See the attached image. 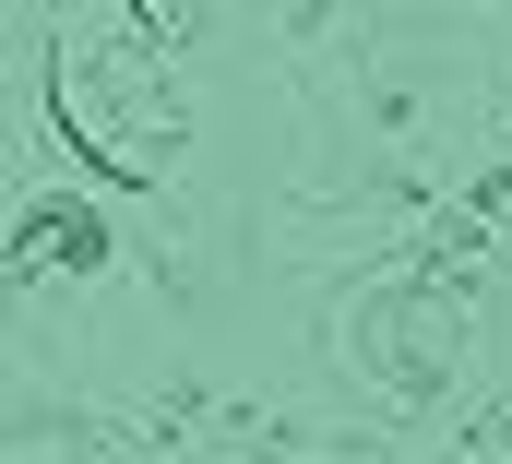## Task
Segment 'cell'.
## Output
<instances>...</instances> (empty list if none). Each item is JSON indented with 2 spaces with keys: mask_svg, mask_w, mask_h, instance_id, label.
Here are the masks:
<instances>
[{
  "mask_svg": "<svg viewBox=\"0 0 512 464\" xmlns=\"http://www.w3.org/2000/svg\"><path fill=\"white\" fill-rule=\"evenodd\" d=\"M477 250H489V227L453 203V215L417 238L405 262L370 274L358 369L382 381L393 417H441V405H453V381H465V357H477Z\"/></svg>",
  "mask_w": 512,
  "mask_h": 464,
  "instance_id": "1",
  "label": "cell"
},
{
  "mask_svg": "<svg viewBox=\"0 0 512 464\" xmlns=\"http://www.w3.org/2000/svg\"><path fill=\"white\" fill-rule=\"evenodd\" d=\"M48 119L72 131V155L108 179V191H155L179 155H191V96L167 84V60H155V36H60L48 48Z\"/></svg>",
  "mask_w": 512,
  "mask_h": 464,
  "instance_id": "2",
  "label": "cell"
},
{
  "mask_svg": "<svg viewBox=\"0 0 512 464\" xmlns=\"http://www.w3.org/2000/svg\"><path fill=\"white\" fill-rule=\"evenodd\" d=\"M12 274L24 286H108L120 274V227L96 203H72V191H36L12 215Z\"/></svg>",
  "mask_w": 512,
  "mask_h": 464,
  "instance_id": "3",
  "label": "cell"
},
{
  "mask_svg": "<svg viewBox=\"0 0 512 464\" xmlns=\"http://www.w3.org/2000/svg\"><path fill=\"white\" fill-rule=\"evenodd\" d=\"M131 36L179 48V36H203V0H131Z\"/></svg>",
  "mask_w": 512,
  "mask_h": 464,
  "instance_id": "4",
  "label": "cell"
},
{
  "mask_svg": "<svg viewBox=\"0 0 512 464\" xmlns=\"http://www.w3.org/2000/svg\"><path fill=\"white\" fill-rule=\"evenodd\" d=\"M453 453H512V393H501V405H477V417L453 429Z\"/></svg>",
  "mask_w": 512,
  "mask_h": 464,
  "instance_id": "5",
  "label": "cell"
}]
</instances>
